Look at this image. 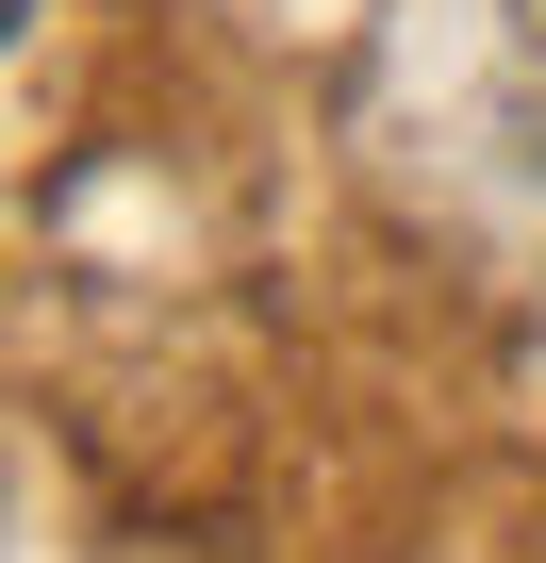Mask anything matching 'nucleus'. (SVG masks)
<instances>
[{
	"mask_svg": "<svg viewBox=\"0 0 546 563\" xmlns=\"http://www.w3.org/2000/svg\"><path fill=\"white\" fill-rule=\"evenodd\" d=\"M18 34H34V0H0V51H18Z\"/></svg>",
	"mask_w": 546,
	"mask_h": 563,
	"instance_id": "1",
	"label": "nucleus"
},
{
	"mask_svg": "<svg viewBox=\"0 0 546 563\" xmlns=\"http://www.w3.org/2000/svg\"><path fill=\"white\" fill-rule=\"evenodd\" d=\"M513 18H530V67H546V0H513Z\"/></svg>",
	"mask_w": 546,
	"mask_h": 563,
	"instance_id": "2",
	"label": "nucleus"
}]
</instances>
